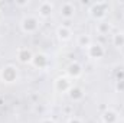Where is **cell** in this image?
<instances>
[{
	"mask_svg": "<svg viewBox=\"0 0 124 123\" xmlns=\"http://www.w3.org/2000/svg\"><path fill=\"white\" fill-rule=\"evenodd\" d=\"M108 10H110V4H108L107 1H97V3H93V4L90 6L88 13H90V16H91L93 19L101 22V20L105 19Z\"/></svg>",
	"mask_w": 124,
	"mask_h": 123,
	"instance_id": "obj_1",
	"label": "cell"
},
{
	"mask_svg": "<svg viewBox=\"0 0 124 123\" xmlns=\"http://www.w3.org/2000/svg\"><path fill=\"white\" fill-rule=\"evenodd\" d=\"M0 78L6 84H13L19 78V71H17V68L15 65H6L0 71Z\"/></svg>",
	"mask_w": 124,
	"mask_h": 123,
	"instance_id": "obj_2",
	"label": "cell"
},
{
	"mask_svg": "<svg viewBox=\"0 0 124 123\" xmlns=\"http://www.w3.org/2000/svg\"><path fill=\"white\" fill-rule=\"evenodd\" d=\"M39 26H40L39 19L36 16H32V15L25 16L22 19V22H20V29L25 32V33H35V32L39 29Z\"/></svg>",
	"mask_w": 124,
	"mask_h": 123,
	"instance_id": "obj_3",
	"label": "cell"
},
{
	"mask_svg": "<svg viewBox=\"0 0 124 123\" xmlns=\"http://www.w3.org/2000/svg\"><path fill=\"white\" fill-rule=\"evenodd\" d=\"M87 54H88V57L90 58H93V60H100V58H102L104 55H105V49H104V46L101 45V44H91L88 48H87Z\"/></svg>",
	"mask_w": 124,
	"mask_h": 123,
	"instance_id": "obj_4",
	"label": "cell"
},
{
	"mask_svg": "<svg viewBox=\"0 0 124 123\" xmlns=\"http://www.w3.org/2000/svg\"><path fill=\"white\" fill-rule=\"evenodd\" d=\"M16 55H17V60L22 62V64H31L32 60H33V55H35V54L32 52L29 48L22 46V48H19V49H17Z\"/></svg>",
	"mask_w": 124,
	"mask_h": 123,
	"instance_id": "obj_5",
	"label": "cell"
},
{
	"mask_svg": "<svg viewBox=\"0 0 124 123\" xmlns=\"http://www.w3.org/2000/svg\"><path fill=\"white\" fill-rule=\"evenodd\" d=\"M71 87H72V84H71V81H69L68 77H58V78L55 80V90L58 93L69 91Z\"/></svg>",
	"mask_w": 124,
	"mask_h": 123,
	"instance_id": "obj_6",
	"label": "cell"
},
{
	"mask_svg": "<svg viewBox=\"0 0 124 123\" xmlns=\"http://www.w3.org/2000/svg\"><path fill=\"white\" fill-rule=\"evenodd\" d=\"M66 74L69 78H78L82 75V65L79 64L78 61H74L71 62L66 68Z\"/></svg>",
	"mask_w": 124,
	"mask_h": 123,
	"instance_id": "obj_7",
	"label": "cell"
},
{
	"mask_svg": "<svg viewBox=\"0 0 124 123\" xmlns=\"http://www.w3.org/2000/svg\"><path fill=\"white\" fill-rule=\"evenodd\" d=\"M38 12H39V16L43 18V19H48L52 16V12H54V4L51 1H42L39 6H38Z\"/></svg>",
	"mask_w": 124,
	"mask_h": 123,
	"instance_id": "obj_8",
	"label": "cell"
},
{
	"mask_svg": "<svg viewBox=\"0 0 124 123\" xmlns=\"http://www.w3.org/2000/svg\"><path fill=\"white\" fill-rule=\"evenodd\" d=\"M75 15V6L72 1H65L61 4V16L63 19H71Z\"/></svg>",
	"mask_w": 124,
	"mask_h": 123,
	"instance_id": "obj_9",
	"label": "cell"
},
{
	"mask_svg": "<svg viewBox=\"0 0 124 123\" xmlns=\"http://www.w3.org/2000/svg\"><path fill=\"white\" fill-rule=\"evenodd\" d=\"M32 64H33V67H36V68H39V70H43V68L48 67L49 60H48V57H46L45 54L39 52V54H35V55H33Z\"/></svg>",
	"mask_w": 124,
	"mask_h": 123,
	"instance_id": "obj_10",
	"label": "cell"
},
{
	"mask_svg": "<svg viewBox=\"0 0 124 123\" xmlns=\"http://www.w3.org/2000/svg\"><path fill=\"white\" fill-rule=\"evenodd\" d=\"M101 119H102V123H117L118 122V113L113 109H107L101 114Z\"/></svg>",
	"mask_w": 124,
	"mask_h": 123,
	"instance_id": "obj_11",
	"label": "cell"
},
{
	"mask_svg": "<svg viewBox=\"0 0 124 123\" xmlns=\"http://www.w3.org/2000/svg\"><path fill=\"white\" fill-rule=\"evenodd\" d=\"M56 38H58L61 42H66V41H69V39L72 38V32H71V29H69L68 26L62 25V26H59V28L56 29Z\"/></svg>",
	"mask_w": 124,
	"mask_h": 123,
	"instance_id": "obj_12",
	"label": "cell"
},
{
	"mask_svg": "<svg viewBox=\"0 0 124 123\" xmlns=\"http://www.w3.org/2000/svg\"><path fill=\"white\" fill-rule=\"evenodd\" d=\"M68 94H69V98L72 101H81L84 98V90L81 87H77V86H72Z\"/></svg>",
	"mask_w": 124,
	"mask_h": 123,
	"instance_id": "obj_13",
	"label": "cell"
},
{
	"mask_svg": "<svg viewBox=\"0 0 124 123\" xmlns=\"http://www.w3.org/2000/svg\"><path fill=\"white\" fill-rule=\"evenodd\" d=\"M91 44H93V39H91L90 35H87V33L78 35V38H77V45H78L79 48H88Z\"/></svg>",
	"mask_w": 124,
	"mask_h": 123,
	"instance_id": "obj_14",
	"label": "cell"
},
{
	"mask_svg": "<svg viewBox=\"0 0 124 123\" xmlns=\"http://www.w3.org/2000/svg\"><path fill=\"white\" fill-rule=\"evenodd\" d=\"M95 31L98 32L100 35H108L111 32V23L110 22H105V20H101L100 23H97Z\"/></svg>",
	"mask_w": 124,
	"mask_h": 123,
	"instance_id": "obj_15",
	"label": "cell"
},
{
	"mask_svg": "<svg viewBox=\"0 0 124 123\" xmlns=\"http://www.w3.org/2000/svg\"><path fill=\"white\" fill-rule=\"evenodd\" d=\"M113 45L116 48H124V32H117L113 35Z\"/></svg>",
	"mask_w": 124,
	"mask_h": 123,
	"instance_id": "obj_16",
	"label": "cell"
},
{
	"mask_svg": "<svg viewBox=\"0 0 124 123\" xmlns=\"http://www.w3.org/2000/svg\"><path fill=\"white\" fill-rule=\"evenodd\" d=\"M116 90H117V91H124V78L123 80H117V83H116Z\"/></svg>",
	"mask_w": 124,
	"mask_h": 123,
	"instance_id": "obj_17",
	"label": "cell"
},
{
	"mask_svg": "<svg viewBox=\"0 0 124 123\" xmlns=\"http://www.w3.org/2000/svg\"><path fill=\"white\" fill-rule=\"evenodd\" d=\"M68 123H82V120L79 117H77V116H72V117L68 119Z\"/></svg>",
	"mask_w": 124,
	"mask_h": 123,
	"instance_id": "obj_18",
	"label": "cell"
},
{
	"mask_svg": "<svg viewBox=\"0 0 124 123\" xmlns=\"http://www.w3.org/2000/svg\"><path fill=\"white\" fill-rule=\"evenodd\" d=\"M40 123H55V122H54L52 119H49V117H46V119H43V120H42Z\"/></svg>",
	"mask_w": 124,
	"mask_h": 123,
	"instance_id": "obj_19",
	"label": "cell"
},
{
	"mask_svg": "<svg viewBox=\"0 0 124 123\" xmlns=\"http://www.w3.org/2000/svg\"><path fill=\"white\" fill-rule=\"evenodd\" d=\"M17 6H28V1H22V3H17Z\"/></svg>",
	"mask_w": 124,
	"mask_h": 123,
	"instance_id": "obj_20",
	"label": "cell"
},
{
	"mask_svg": "<svg viewBox=\"0 0 124 123\" xmlns=\"http://www.w3.org/2000/svg\"><path fill=\"white\" fill-rule=\"evenodd\" d=\"M3 20V12H1V9H0V22Z\"/></svg>",
	"mask_w": 124,
	"mask_h": 123,
	"instance_id": "obj_21",
	"label": "cell"
},
{
	"mask_svg": "<svg viewBox=\"0 0 124 123\" xmlns=\"http://www.w3.org/2000/svg\"><path fill=\"white\" fill-rule=\"evenodd\" d=\"M123 19H124V15H123Z\"/></svg>",
	"mask_w": 124,
	"mask_h": 123,
	"instance_id": "obj_22",
	"label": "cell"
}]
</instances>
